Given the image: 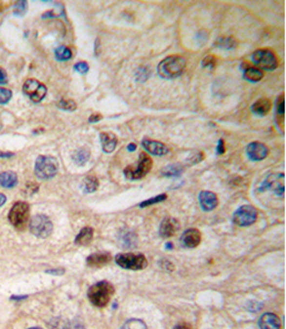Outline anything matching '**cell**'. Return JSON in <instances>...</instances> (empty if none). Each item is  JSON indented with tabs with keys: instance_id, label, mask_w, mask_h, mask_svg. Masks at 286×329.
<instances>
[{
	"instance_id": "6da1fadb",
	"label": "cell",
	"mask_w": 286,
	"mask_h": 329,
	"mask_svg": "<svg viewBox=\"0 0 286 329\" xmlns=\"http://www.w3.org/2000/svg\"><path fill=\"white\" fill-rule=\"evenodd\" d=\"M186 68V59L181 56H170L158 65V74L164 79L180 77Z\"/></svg>"
},
{
	"instance_id": "7a4b0ae2",
	"label": "cell",
	"mask_w": 286,
	"mask_h": 329,
	"mask_svg": "<svg viewBox=\"0 0 286 329\" xmlns=\"http://www.w3.org/2000/svg\"><path fill=\"white\" fill-rule=\"evenodd\" d=\"M113 293L114 288L112 284L106 281H102V282H98L89 288L88 298L91 304H94L97 308H104L109 304Z\"/></svg>"
},
{
	"instance_id": "3957f363",
	"label": "cell",
	"mask_w": 286,
	"mask_h": 329,
	"mask_svg": "<svg viewBox=\"0 0 286 329\" xmlns=\"http://www.w3.org/2000/svg\"><path fill=\"white\" fill-rule=\"evenodd\" d=\"M30 216V208L27 202H17L9 210L8 220L14 227L19 230H23L28 226Z\"/></svg>"
},
{
	"instance_id": "277c9868",
	"label": "cell",
	"mask_w": 286,
	"mask_h": 329,
	"mask_svg": "<svg viewBox=\"0 0 286 329\" xmlns=\"http://www.w3.org/2000/svg\"><path fill=\"white\" fill-rule=\"evenodd\" d=\"M58 171V161L52 156H41L37 157L35 163V175L40 179H51L57 175Z\"/></svg>"
},
{
	"instance_id": "5b68a950",
	"label": "cell",
	"mask_w": 286,
	"mask_h": 329,
	"mask_svg": "<svg viewBox=\"0 0 286 329\" xmlns=\"http://www.w3.org/2000/svg\"><path fill=\"white\" fill-rule=\"evenodd\" d=\"M152 169V160L148 154L141 153L140 160L136 165L127 166L125 169V177L129 180H138L145 177Z\"/></svg>"
},
{
	"instance_id": "8992f818",
	"label": "cell",
	"mask_w": 286,
	"mask_h": 329,
	"mask_svg": "<svg viewBox=\"0 0 286 329\" xmlns=\"http://www.w3.org/2000/svg\"><path fill=\"white\" fill-rule=\"evenodd\" d=\"M117 265L122 268L131 270L144 269L148 266L147 258L143 254H134V253H123L116 257Z\"/></svg>"
},
{
	"instance_id": "52a82bcc",
	"label": "cell",
	"mask_w": 286,
	"mask_h": 329,
	"mask_svg": "<svg viewBox=\"0 0 286 329\" xmlns=\"http://www.w3.org/2000/svg\"><path fill=\"white\" fill-rule=\"evenodd\" d=\"M29 229L31 233L38 238H47L52 233L53 226L49 217L40 214L31 218Z\"/></svg>"
},
{
	"instance_id": "ba28073f",
	"label": "cell",
	"mask_w": 286,
	"mask_h": 329,
	"mask_svg": "<svg viewBox=\"0 0 286 329\" xmlns=\"http://www.w3.org/2000/svg\"><path fill=\"white\" fill-rule=\"evenodd\" d=\"M253 62L256 66H259L260 68L266 69V71H274L275 68H277L278 66V60L274 55V52H271L270 50L266 49H260L256 50L252 56Z\"/></svg>"
},
{
	"instance_id": "9c48e42d",
	"label": "cell",
	"mask_w": 286,
	"mask_h": 329,
	"mask_svg": "<svg viewBox=\"0 0 286 329\" xmlns=\"http://www.w3.org/2000/svg\"><path fill=\"white\" fill-rule=\"evenodd\" d=\"M23 93L27 95L29 99L35 103L43 101L46 96L47 88L44 86L42 82H40L36 79H29L24 82L23 84Z\"/></svg>"
},
{
	"instance_id": "30bf717a",
	"label": "cell",
	"mask_w": 286,
	"mask_h": 329,
	"mask_svg": "<svg viewBox=\"0 0 286 329\" xmlns=\"http://www.w3.org/2000/svg\"><path fill=\"white\" fill-rule=\"evenodd\" d=\"M257 211L253 206L245 205L233 214V222L239 226H248L256 221Z\"/></svg>"
},
{
	"instance_id": "8fae6325",
	"label": "cell",
	"mask_w": 286,
	"mask_h": 329,
	"mask_svg": "<svg viewBox=\"0 0 286 329\" xmlns=\"http://www.w3.org/2000/svg\"><path fill=\"white\" fill-rule=\"evenodd\" d=\"M284 179H285L284 173L270 175L268 178L266 179V182H263L262 185L260 186V191L271 189V191H274L275 194L283 197V195H284Z\"/></svg>"
},
{
	"instance_id": "7c38bea8",
	"label": "cell",
	"mask_w": 286,
	"mask_h": 329,
	"mask_svg": "<svg viewBox=\"0 0 286 329\" xmlns=\"http://www.w3.org/2000/svg\"><path fill=\"white\" fill-rule=\"evenodd\" d=\"M269 149L261 142H252L247 145V155L252 161H262L268 156Z\"/></svg>"
},
{
	"instance_id": "4fadbf2b",
	"label": "cell",
	"mask_w": 286,
	"mask_h": 329,
	"mask_svg": "<svg viewBox=\"0 0 286 329\" xmlns=\"http://www.w3.org/2000/svg\"><path fill=\"white\" fill-rule=\"evenodd\" d=\"M180 229V224L176 218L166 217L162 221L160 226V235L163 238H170L173 235H176L177 231Z\"/></svg>"
},
{
	"instance_id": "5bb4252c",
	"label": "cell",
	"mask_w": 286,
	"mask_h": 329,
	"mask_svg": "<svg viewBox=\"0 0 286 329\" xmlns=\"http://www.w3.org/2000/svg\"><path fill=\"white\" fill-rule=\"evenodd\" d=\"M200 206L204 211L214 210L218 206V198L215 193L209 191H202L199 195Z\"/></svg>"
},
{
	"instance_id": "9a60e30c",
	"label": "cell",
	"mask_w": 286,
	"mask_h": 329,
	"mask_svg": "<svg viewBox=\"0 0 286 329\" xmlns=\"http://www.w3.org/2000/svg\"><path fill=\"white\" fill-rule=\"evenodd\" d=\"M142 147L144 148L148 153L156 155V156H163V155H166L168 153V148L163 144V142L150 140V139H144V140L142 141Z\"/></svg>"
},
{
	"instance_id": "2e32d148",
	"label": "cell",
	"mask_w": 286,
	"mask_h": 329,
	"mask_svg": "<svg viewBox=\"0 0 286 329\" xmlns=\"http://www.w3.org/2000/svg\"><path fill=\"white\" fill-rule=\"evenodd\" d=\"M181 243L184 246L189 248H194L201 243V233L198 229H188L181 236Z\"/></svg>"
},
{
	"instance_id": "e0dca14e",
	"label": "cell",
	"mask_w": 286,
	"mask_h": 329,
	"mask_svg": "<svg viewBox=\"0 0 286 329\" xmlns=\"http://www.w3.org/2000/svg\"><path fill=\"white\" fill-rule=\"evenodd\" d=\"M112 258H111L110 253L106 252H100V253H94V254L89 255L87 258V265L90 267H103L107 264H110Z\"/></svg>"
},
{
	"instance_id": "ac0fdd59",
	"label": "cell",
	"mask_w": 286,
	"mask_h": 329,
	"mask_svg": "<svg viewBox=\"0 0 286 329\" xmlns=\"http://www.w3.org/2000/svg\"><path fill=\"white\" fill-rule=\"evenodd\" d=\"M259 326L261 329H279L281 328V321L276 314L266 313L260 318Z\"/></svg>"
},
{
	"instance_id": "d6986e66",
	"label": "cell",
	"mask_w": 286,
	"mask_h": 329,
	"mask_svg": "<svg viewBox=\"0 0 286 329\" xmlns=\"http://www.w3.org/2000/svg\"><path fill=\"white\" fill-rule=\"evenodd\" d=\"M101 142L104 153H112L117 147V137L113 133H101Z\"/></svg>"
},
{
	"instance_id": "ffe728a7",
	"label": "cell",
	"mask_w": 286,
	"mask_h": 329,
	"mask_svg": "<svg viewBox=\"0 0 286 329\" xmlns=\"http://www.w3.org/2000/svg\"><path fill=\"white\" fill-rule=\"evenodd\" d=\"M93 238H94V229L90 226H85L80 231V233L76 236L75 244L80 246H85L91 243Z\"/></svg>"
},
{
	"instance_id": "44dd1931",
	"label": "cell",
	"mask_w": 286,
	"mask_h": 329,
	"mask_svg": "<svg viewBox=\"0 0 286 329\" xmlns=\"http://www.w3.org/2000/svg\"><path fill=\"white\" fill-rule=\"evenodd\" d=\"M18 184V176L13 171L0 172V186L5 188H13Z\"/></svg>"
},
{
	"instance_id": "7402d4cb",
	"label": "cell",
	"mask_w": 286,
	"mask_h": 329,
	"mask_svg": "<svg viewBox=\"0 0 286 329\" xmlns=\"http://www.w3.org/2000/svg\"><path fill=\"white\" fill-rule=\"evenodd\" d=\"M270 109H271V102L268 99H261L256 101L252 105V111L257 116L268 115Z\"/></svg>"
},
{
	"instance_id": "603a6c76",
	"label": "cell",
	"mask_w": 286,
	"mask_h": 329,
	"mask_svg": "<svg viewBox=\"0 0 286 329\" xmlns=\"http://www.w3.org/2000/svg\"><path fill=\"white\" fill-rule=\"evenodd\" d=\"M244 78L250 82H259L260 80H262L263 72L260 68L248 66L244 69Z\"/></svg>"
},
{
	"instance_id": "cb8c5ba5",
	"label": "cell",
	"mask_w": 286,
	"mask_h": 329,
	"mask_svg": "<svg viewBox=\"0 0 286 329\" xmlns=\"http://www.w3.org/2000/svg\"><path fill=\"white\" fill-rule=\"evenodd\" d=\"M284 112H285V109H284V95H281V96L278 97L277 102H276V115H277V124L279 127L284 128Z\"/></svg>"
},
{
	"instance_id": "d4e9b609",
	"label": "cell",
	"mask_w": 286,
	"mask_h": 329,
	"mask_svg": "<svg viewBox=\"0 0 286 329\" xmlns=\"http://www.w3.org/2000/svg\"><path fill=\"white\" fill-rule=\"evenodd\" d=\"M89 157H90V151L87 148H80V149L75 151L72 158L74 163L78 164V165H83V164L88 162Z\"/></svg>"
},
{
	"instance_id": "484cf974",
	"label": "cell",
	"mask_w": 286,
	"mask_h": 329,
	"mask_svg": "<svg viewBox=\"0 0 286 329\" xmlns=\"http://www.w3.org/2000/svg\"><path fill=\"white\" fill-rule=\"evenodd\" d=\"M184 171V167L180 164H171L162 169V176L165 177H179Z\"/></svg>"
},
{
	"instance_id": "4316f807",
	"label": "cell",
	"mask_w": 286,
	"mask_h": 329,
	"mask_svg": "<svg viewBox=\"0 0 286 329\" xmlns=\"http://www.w3.org/2000/svg\"><path fill=\"white\" fill-rule=\"evenodd\" d=\"M98 188V179L96 176L90 175L84 178V191L87 193H93Z\"/></svg>"
},
{
	"instance_id": "83f0119b",
	"label": "cell",
	"mask_w": 286,
	"mask_h": 329,
	"mask_svg": "<svg viewBox=\"0 0 286 329\" xmlns=\"http://www.w3.org/2000/svg\"><path fill=\"white\" fill-rule=\"evenodd\" d=\"M216 46L224 50H232L237 46V41L233 37H223L216 42Z\"/></svg>"
},
{
	"instance_id": "f1b7e54d",
	"label": "cell",
	"mask_w": 286,
	"mask_h": 329,
	"mask_svg": "<svg viewBox=\"0 0 286 329\" xmlns=\"http://www.w3.org/2000/svg\"><path fill=\"white\" fill-rule=\"evenodd\" d=\"M56 58L59 62H66V60L72 58V51L67 46H59L55 52Z\"/></svg>"
},
{
	"instance_id": "f546056e",
	"label": "cell",
	"mask_w": 286,
	"mask_h": 329,
	"mask_svg": "<svg viewBox=\"0 0 286 329\" xmlns=\"http://www.w3.org/2000/svg\"><path fill=\"white\" fill-rule=\"evenodd\" d=\"M122 329H147V326L140 319H131L123 326Z\"/></svg>"
},
{
	"instance_id": "4dcf8cb0",
	"label": "cell",
	"mask_w": 286,
	"mask_h": 329,
	"mask_svg": "<svg viewBox=\"0 0 286 329\" xmlns=\"http://www.w3.org/2000/svg\"><path fill=\"white\" fill-rule=\"evenodd\" d=\"M28 11V2L27 1H18L15 2L14 6H13V13L15 15H19V17H22L27 13Z\"/></svg>"
},
{
	"instance_id": "1f68e13d",
	"label": "cell",
	"mask_w": 286,
	"mask_h": 329,
	"mask_svg": "<svg viewBox=\"0 0 286 329\" xmlns=\"http://www.w3.org/2000/svg\"><path fill=\"white\" fill-rule=\"evenodd\" d=\"M166 199H167V195L166 194H160V195H157V197H154V198L148 199V200L141 202V204H140V207H141V208L148 207V206L158 204V202H162V201L166 200Z\"/></svg>"
},
{
	"instance_id": "d6a6232c",
	"label": "cell",
	"mask_w": 286,
	"mask_h": 329,
	"mask_svg": "<svg viewBox=\"0 0 286 329\" xmlns=\"http://www.w3.org/2000/svg\"><path fill=\"white\" fill-rule=\"evenodd\" d=\"M58 106L60 109L66 110V111H74V110H76V103L72 100L62 99L61 101H59Z\"/></svg>"
},
{
	"instance_id": "836d02e7",
	"label": "cell",
	"mask_w": 286,
	"mask_h": 329,
	"mask_svg": "<svg viewBox=\"0 0 286 329\" xmlns=\"http://www.w3.org/2000/svg\"><path fill=\"white\" fill-rule=\"evenodd\" d=\"M12 99V91L5 88H0V104L8 103Z\"/></svg>"
},
{
	"instance_id": "e575fe53",
	"label": "cell",
	"mask_w": 286,
	"mask_h": 329,
	"mask_svg": "<svg viewBox=\"0 0 286 329\" xmlns=\"http://www.w3.org/2000/svg\"><path fill=\"white\" fill-rule=\"evenodd\" d=\"M216 62H217V59H216L215 56H208V57H205L204 59H203L202 66L204 68H210V69H212V68L215 67Z\"/></svg>"
},
{
	"instance_id": "d590c367",
	"label": "cell",
	"mask_w": 286,
	"mask_h": 329,
	"mask_svg": "<svg viewBox=\"0 0 286 329\" xmlns=\"http://www.w3.org/2000/svg\"><path fill=\"white\" fill-rule=\"evenodd\" d=\"M203 158H204V155H203V153H195V154H193L188 160H187V163H188V165L198 164L201 162Z\"/></svg>"
},
{
	"instance_id": "8d00e7d4",
	"label": "cell",
	"mask_w": 286,
	"mask_h": 329,
	"mask_svg": "<svg viewBox=\"0 0 286 329\" xmlns=\"http://www.w3.org/2000/svg\"><path fill=\"white\" fill-rule=\"evenodd\" d=\"M74 69L76 72L81 73V74H85V73L89 71V65L85 62H76V64L74 65Z\"/></svg>"
},
{
	"instance_id": "74e56055",
	"label": "cell",
	"mask_w": 286,
	"mask_h": 329,
	"mask_svg": "<svg viewBox=\"0 0 286 329\" xmlns=\"http://www.w3.org/2000/svg\"><path fill=\"white\" fill-rule=\"evenodd\" d=\"M53 322H55V326L51 325V328H52V329H66V328H67L65 326V322L61 321V320H58V319H57V320H53Z\"/></svg>"
},
{
	"instance_id": "f35d334b",
	"label": "cell",
	"mask_w": 286,
	"mask_h": 329,
	"mask_svg": "<svg viewBox=\"0 0 286 329\" xmlns=\"http://www.w3.org/2000/svg\"><path fill=\"white\" fill-rule=\"evenodd\" d=\"M149 77V72H147V69H140L139 71V80L140 81H145L147 78Z\"/></svg>"
},
{
	"instance_id": "ab89813d",
	"label": "cell",
	"mask_w": 286,
	"mask_h": 329,
	"mask_svg": "<svg viewBox=\"0 0 286 329\" xmlns=\"http://www.w3.org/2000/svg\"><path fill=\"white\" fill-rule=\"evenodd\" d=\"M7 83V74H6L5 69L0 68V84Z\"/></svg>"
},
{
	"instance_id": "60d3db41",
	"label": "cell",
	"mask_w": 286,
	"mask_h": 329,
	"mask_svg": "<svg viewBox=\"0 0 286 329\" xmlns=\"http://www.w3.org/2000/svg\"><path fill=\"white\" fill-rule=\"evenodd\" d=\"M102 118H103V116L100 115V113H94V115H91L90 118H89V122L97 123V122H100V120H102Z\"/></svg>"
},
{
	"instance_id": "b9f144b4",
	"label": "cell",
	"mask_w": 286,
	"mask_h": 329,
	"mask_svg": "<svg viewBox=\"0 0 286 329\" xmlns=\"http://www.w3.org/2000/svg\"><path fill=\"white\" fill-rule=\"evenodd\" d=\"M217 153H218L219 155H222V154H224V153H225V148H224V141H223V140H219V141H218Z\"/></svg>"
},
{
	"instance_id": "7bdbcfd3",
	"label": "cell",
	"mask_w": 286,
	"mask_h": 329,
	"mask_svg": "<svg viewBox=\"0 0 286 329\" xmlns=\"http://www.w3.org/2000/svg\"><path fill=\"white\" fill-rule=\"evenodd\" d=\"M63 269H51V270H46L47 274H51V275H61L63 274Z\"/></svg>"
},
{
	"instance_id": "ee69618b",
	"label": "cell",
	"mask_w": 286,
	"mask_h": 329,
	"mask_svg": "<svg viewBox=\"0 0 286 329\" xmlns=\"http://www.w3.org/2000/svg\"><path fill=\"white\" fill-rule=\"evenodd\" d=\"M13 153H8V151H0V157H4V158H8V157H12L13 156Z\"/></svg>"
},
{
	"instance_id": "f6af8a7d",
	"label": "cell",
	"mask_w": 286,
	"mask_h": 329,
	"mask_svg": "<svg viewBox=\"0 0 286 329\" xmlns=\"http://www.w3.org/2000/svg\"><path fill=\"white\" fill-rule=\"evenodd\" d=\"M174 329H192V328H190V326H188V325L181 324V325H178Z\"/></svg>"
},
{
	"instance_id": "bcb514c9",
	"label": "cell",
	"mask_w": 286,
	"mask_h": 329,
	"mask_svg": "<svg viewBox=\"0 0 286 329\" xmlns=\"http://www.w3.org/2000/svg\"><path fill=\"white\" fill-rule=\"evenodd\" d=\"M5 202H6V197L2 194V193H0V207H1L2 205H5Z\"/></svg>"
},
{
	"instance_id": "7dc6e473",
	"label": "cell",
	"mask_w": 286,
	"mask_h": 329,
	"mask_svg": "<svg viewBox=\"0 0 286 329\" xmlns=\"http://www.w3.org/2000/svg\"><path fill=\"white\" fill-rule=\"evenodd\" d=\"M127 149H128L129 151H134L136 149V144H131L128 145V147H127Z\"/></svg>"
},
{
	"instance_id": "c3c4849f",
	"label": "cell",
	"mask_w": 286,
	"mask_h": 329,
	"mask_svg": "<svg viewBox=\"0 0 286 329\" xmlns=\"http://www.w3.org/2000/svg\"><path fill=\"white\" fill-rule=\"evenodd\" d=\"M24 298H25V297H12V299H19V300L24 299Z\"/></svg>"
},
{
	"instance_id": "681fc988",
	"label": "cell",
	"mask_w": 286,
	"mask_h": 329,
	"mask_svg": "<svg viewBox=\"0 0 286 329\" xmlns=\"http://www.w3.org/2000/svg\"><path fill=\"white\" fill-rule=\"evenodd\" d=\"M1 6H2V4H1V2H0V11H1V9H2Z\"/></svg>"
},
{
	"instance_id": "f907efd6",
	"label": "cell",
	"mask_w": 286,
	"mask_h": 329,
	"mask_svg": "<svg viewBox=\"0 0 286 329\" xmlns=\"http://www.w3.org/2000/svg\"><path fill=\"white\" fill-rule=\"evenodd\" d=\"M29 329H42V328H36V327H35V328H29Z\"/></svg>"
}]
</instances>
